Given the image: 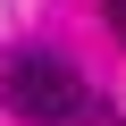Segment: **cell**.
I'll return each instance as SVG.
<instances>
[{"mask_svg": "<svg viewBox=\"0 0 126 126\" xmlns=\"http://www.w3.org/2000/svg\"><path fill=\"white\" fill-rule=\"evenodd\" d=\"M0 101H9L25 126H84L101 101L84 93V76L67 67L59 50H17L9 59V84H0Z\"/></svg>", "mask_w": 126, "mask_h": 126, "instance_id": "cell-1", "label": "cell"}, {"mask_svg": "<svg viewBox=\"0 0 126 126\" xmlns=\"http://www.w3.org/2000/svg\"><path fill=\"white\" fill-rule=\"evenodd\" d=\"M109 34H118V42H126V0H109Z\"/></svg>", "mask_w": 126, "mask_h": 126, "instance_id": "cell-2", "label": "cell"}]
</instances>
